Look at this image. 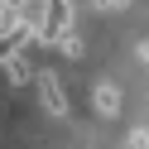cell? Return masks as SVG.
Returning a JSON list of instances; mask_svg holds the SVG:
<instances>
[{
  "label": "cell",
  "instance_id": "6da1fadb",
  "mask_svg": "<svg viewBox=\"0 0 149 149\" xmlns=\"http://www.w3.org/2000/svg\"><path fill=\"white\" fill-rule=\"evenodd\" d=\"M63 29H72V0H43L39 19H34V39L53 48V39H58Z\"/></svg>",
  "mask_w": 149,
  "mask_h": 149
},
{
  "label": "cell",
  "instance_id": "7a4b0ae2",
  "mask_svg": "<svg viewBox=\"0 0 149 149\" xmlns=\"http://www.w3.org/2000/svg\"><path fill=\"white\" fill-rule=\"evenodd\" d=\"M34 39V19H10L5 29H0V58H10V53H24V43Z\"/></svg>",
  "mask_w": 149,
  "mask_h": 149
},
{
  "label": "cell",
  "instance_id": "3957f363",
  "mask_svg": "<svg viewBox=\"0 0 149 149\" xmlns=\"http://www.w3.org/2000/svg\"><path fill=\"white\" fill-rule=\"evenodd\" d=\"M39 101H43V111L48 116H68V91H63V82L53 77V72H39Z\"/></svg>",
  "mask_w": 149,
  "mask_h": 149
},
{
  "label": "cell",
  "instance_id": "277c9868",
  "mask_svg": "<svg viewBox=\"0 0 149 149\" xmlns=\"http://www.w3.org/2000/svg\"><path fill=\"white\" fill-rule=\"evenodd\" d=\"M91 106H96L101 116H120V87H111V82H101V87L91 91Z\"/></svg>",
  "mask_w": 149,
  "mask_h": 149
},
{
  "label": "cell",
  "instance_id": "5b68a950",
  "mask_svg": "<svg viewBox=\"0 0 149 149\" xmlns=\"http://www.w3.org/2000/svg\"><path fill=\"white\" fill-rule=\"evenodd\" d=\"M0 63H5V77H10L15 87H24V82L34 77V72H29V63H24V53H10V58H0Z\"/></svg>",
  "mask_w": 149,
  "mask_h": 149
},
{
  "label": "cell",
  "instance_id": "8992f818",
  "mask_svg": "<svg viewBox=\"0 0 149 149\" xmlns=\"http://www.w3.org/2000/svg\"><path fill=\"white\" fill-rule=\"evenodd\" d=\"M53 48H63V58H82V39H77V29H63L58 39H53Z\"/></svg>",
  "mask_w": 149,
  "mask_h": 149
},
{
  "label": "cell",
  "instance_id": "52a82bcc",
  "mask_svg": "<svg viewBox=\"0 0 149 149\" xmlns=\"http://www.w3.org/2000/svg\"><path fill=\"white\" fill-rule=\"evenodd\" d=\"M130 149H149V130H130Z\"/></svg>",
  "mask_w": 149,
  "mask_h": 149
},
{
  "label": "cell",
  "instance_id": "ba28073f",
  "mask_svg": "<svg viewBox=\"0 0 149 149\" xmlns=\"http://www.w3.org/2000/svg\"><path fill=\"white\" fill-rule=\"evenodd\" d=\"M91 5H101V10H125L130 0H91Z\"/></svg>",
  "mask_w": 149,
  "mask_h": 149
},
{
  "label": "cell",
  "instance_id": "9c48e42d",
  "mask_svg": "<svg viewBox=\"0 0 149 149\" xmlns=\"http://www.w3.org/2000/svg\"><path fill=\"white\" fill-rule=\"evenodd\" d=\"M10 19H15V15H10V10H5V5H0V29H5V24H10Z\"/></svg>",
  "mask_w": 149,
  "mask_h": 149
},
{
  "label": "cell",
  "instance_id": "30bf717a",
  "mask_svg": "<svg viewBox=\"0 0 149 149\" xmlns=\"http://www.w3.org/2000/svg\"><path fill=\"white\" fill-rule=\"evenodd\" d=\"M139 58H144V63H149V43H139Z\"/></svg>",
  "mask_w": 149,
  "mask_h": 149
}]
</instances>
